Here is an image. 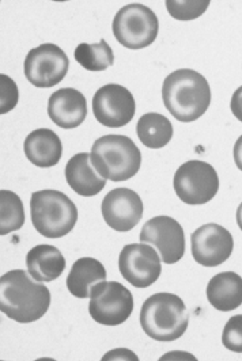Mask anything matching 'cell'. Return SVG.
Wrapping results in <instances>:
<instances>
[{"label":"cell","mask_w":242,"mask_h":361,"mask_svg":"<svg viewBox=\"0 0 242 361\" xmlns=\"http://www.w3.org/2000/svg\"><path fill=\"white\" fill-rule=\"evenodd\" d=\"M51 306V292L29 271L16 269L0 277V311L18 324L42 318Z\"/></svg>","instance_id":"cell-1"},{"label":"cell","mask_w":242,"mask_h":361,"mask_svg":"<svg viewBox=\"0 0 242 361\" xmlns=\"http://www.w3.org/2000/svg\"><path fill=\"white\" fill-rule=\"evenodd\" d=\"M162 99L169 113L181 123L199 120L211 104V89L202 73L177 70L162 85Z\"/></svg>","instance_id":"cell-2"},{"label":"cell","mask_w":242,"mask_h":361,"mask_svg":"<svg viewBox=\"0 0 242 361\" xmlns=\"http://www.w3.org/2000/svg\"><path fill=\"white\" fill-rule=\"evenodd\" d=\"M140 325L150 338L155 341H176L184 336L189 325L186 303L174 293H155L142 306Z\"/></svg>","instance_id":"cell-3"},{"label":"cell","mask_w":242,"mask_h":361,"mask_svg":"<svg viewBox=\"0 0 242 361\" xmlns=\"http://www.w3.org/2000/svg\"><path fill=\"white\" fill-rule=\"evenodd\" d=\"M92 164L105 180H128L138 174L142 163L140 149L123 135H107L94 142Z\"/></svg>","instance_id":"cell-4"},{"label":"cell","mask_w":242,"mask_h":361,"mask_svg":"<svg viewBox=\"0 0 242 361\" xmlns=\"http://www.w3.org/2000/svg\"><path fill=\"white\" fill-rule=\"evenodd\" d=\"M30 214L38 234L51 239L70 234L78 220V209L73 200L52 189L32 195Z\"/></svg>","instance_id":"cell-5"},{"label":"cell","mask_w":242,"mask_h":361,"mask_svg":"<svg viewBox=\"0 0 242 361\" xmlns=\"http://www.w3.org/2000/svg\"><path fill=\"white\" fill-rule=\"evenodd\" d=\"M113 35L127 49H143L158 36L159 23L155 13L145 4L132 3L120 8L113 19Z\"/></svg>","instance_id":"cell-6"},{"label":"cell","mask_w":242,"mask_h":361,"mask_svg":"<svg viewBox=\"0 0 242 361\" xmlns=\"http://www.w3.org/2000/svg\"><path fill=\"white\" fill-rule=\"evenodd\" d=\"M177 197L188 205H203L214 199L219 190L217 170L203 161H188L181 164L173 178Z\"/></svg>","instance_id":"cell-7"},{"label":"cell","mask_w":242,"mask_h":361,"mask_svg":"<svg viewBox=\"0 0 242 361\" xmlns=\"http://www.w3.org/2000/svg\"><path fill=\"white\" fill-rule=\"evenodd\" d=\"M133 311V296L130 289L117 281H101L90 293L89 312L99 325L119 326L124 324Z\"/></svg>","instance_id":"cell-8"},{"label":"cell","mask_w":242,"mask_h":361,"mask_svg":"<svg viewBox=\"0 0 242 361\" xmlns=\"http://www.w3.org/2000/svg\"><path fill=\"white\" fill-rule=\"evenodd\" d=\"M70 68V60L55 44H42L33 48L25 59V76L38 89H49L60 83Z\"/></svg>","instance_id":"cell-9"},{"label":"cell","mask_w":242,"mask_h":361,"mask_svg":"<svg viewBox=\"0 0 242 361\" xmlns=\"http://www.w3.org/2000/svg\"><path fill=\"white\" fill-rule=\"evenodd\" d=\"M140 242L158 250L167 265L179 262L186 253V235L181 224L170 216L150 219L140 231Z\"/></svg>","instance_id":"cell-10"},{"label":"cell","mask_w":242,"mask_h":361,"mask_svg":"<svg viewBox=\"0 0 242 361\" xmlns=\"http://www.w3.org/2000/svg\"><path fill=\"white\" fill-rule=\"evenodd\" d=\"M119 269L135 288H147L161 276V255L147 243L127 245L119 257Z\"/></svg>","instance_id":"cell-11"},{"label":"cell","mask_w":242,"mask_h":361,"mask_svg":"<svg viewBox=\"0 0 242 361\" xmlns=\"http://www.w3.org/2000/svg\"><path fill=\"white\" fill-rule=\"evenodd\" d=\"M135 111V98L131 91L121 85L109 83L94 94V117L104 127H126L133 118Z\"/></svg>","instance_id":"cell-12"},{"label":"cell","mask_w":242,"mask_h":361,"mask_svg":"<svg viewBox=\"0 0 242 361\" xmlns=\"http://www.w3.org/2000/svg\"><path fill=\"white\" fill-rule=\"evenodd\" d=\"M190 243L193 259L207 268L219 267L226 262L234 249L231 234L215 223L199 227L190 236Z\"/></svg>","instance_id":"cell-13"},{"label":"cell","mask_w":242,"mask_h":361,"mask_svg":"<svg viewBox=\"0 0 242 361\" xmlns=\"http://www.w3.org/2000/svg\"><path fill=\"white\" fill-rule=\"evenodd\" d=\"M143 202L139 195L128 188L111 190L102 200L101 212L105 223L119 233H128L143 216Z\"/></svg>","instance_id":"cell-14"},{"label":"cell","mask_w":242,"mask_h":361,"mask_svg":"<svg viewBox=\"0 0 242 361\" xmlns=\"http://www.w3.org/2000/svg\"><path fill=\"white\" fill-rule=\"evenodd\" d=\"M48 116L57 127L64 129L79 127L87 116L85 95L70 87L55 91L48 101Z\"/></svg>","instance_id":"cell-15"},{"label":"cell","mask_w":242,"mask_h":361,"mask_svg":"<svg viewBox=\"0 0 242 361\" xmlns=\"http://www.w3.org/2000/svg\"><path fill=\"white\" fill-rule=\"evenodd\" d=\"M66 180L70 188L83 197L97 196L107 185L92 164V155L80 152L74 155L66 166Z\"/></svg>","instance_id":"cell-16"},{"label":"cell","mask_w":242,"mask_h":361,"mask_svg":"<svg viewBox=\"0 0 242 361\" xmlns=\"http://www.w3.org/2000/svg\"><path fill=\"white\" fill-rule=\"evenodd\" d=\"M23 151L29 162L37 167H54L63 155L61 140L56 133L48 128H40L28 135L23 143Z\"/></svg>","instance_id":"cell-17"},{"label":"cell","mask_w":242,"mask_h":361,"mask_svg":"<svg viewBox=\"0 0 242 361\" xmlns=\"http://www.w3.org/2000/svg\"><path fill=\"white\" fill-rule=\"evenodd\" d=\"M207 299L218 311L229 312L242 305V277L234 271L214 276L207 286Z\"/></svg>","instance_id":"cell-18"},{"label":"cell","mask_w":242,"mask_h":361,"mask_svg":"<svg viewBox=\"0 0 242 361\" xmlns=\"http://www.w3.org/2000/svg\"><path fill=\"white\" fill-rule=\"evenodd\" d=\"M26 267L35 280L40 283H49L63 274L66 269V259L55 246L38 245L26 255Z\"/></svg>","instance_id":"cell-19"},{"label":"cell","mask_w":242,"mask_h":361,"mask_svg":"<svg viewBox=\"0 0 242 361\" xmlns=\"http://www.w3.org/2000/svg\"><path fill=\"white\" fill-rule=\"evenodd\" d=\"M105 279L107 271L104 265L95 258L83 257L75 261L67 277V288L75 298L86 299L90 298L94 286L105 281Z\"/></svg>","instance_id":"cell-20"},{"label":"cell","mask_w":242,"mask_h":361,"mask_svg":"<svg viewBox=\"0 0 242 361\" xmlns=\"http://www.w3.org/2000/svg\"><path fill=\"white\" fill-rule=\"evenodd\" d=\"M136 133L142 145L151 149H159L171 140L173 126L169 118L159 113H146L138 121Z\"/></svg>","instance_id":"cell-21"},{"label":"cell","mask_w":242,"mask_h":361,"mask_svg":"<svg viewBox=\"0 0 242 361\" xmlns=\"http://www.w3.org/2000/svg\"><path fill=\"white\" fill-rule=\"evenodd\" d=\"M75 60L87 71L101 73L114 63L112 48L105 39L97 44H79L75 49Z\"/></svg>","instance_id":"cell-22"},{"label":"cell","mask_w":242,"mask_h":361,"mask_svg":"<svg viewBox=\"0 0 242 361\" xmlns=\"http://www.w3.org/2000/svg\"><path fill=\"white\" fill-rule=\"evenodd\" d=\"M25 224L23 202L18 195L10 190H0V235L18 231Z\"/></svg>","instance_id":"cell-23"},{"label":"cell","mask_w":242,"mask_h":361,"mask_svg":"<svg viewBox=\"0 0 242 361\" xmlns=\"http://www.w3.org/2000/svg\"><path fill=\"white\" fill-rule=\"evenodd\" d=\"M167 10L169 14L177 20H193V19L199 18L205 14L210 6V1L205 0H195V1H189V0H168L165 3Z\"/></svg>","instance_id":"cell-24"},{"label":"cell","mask_w":242,"mask_h":361,"mask_svg":"<svg viewBox=\"0 0 242 361\" xmlns=\"http://www.w3.org/2000/svg\"><path fill=\"white\" fill-rule=\"evenodd\" d=\"M19 91L17 83L7 75H0V114L11 111L18 105Z\"/></svg>","instance_id":"cell-25"},{"label":"cell","mask_w":242,"mask_h":361,"mask_svg":"<svg viewBox=\"0 0 242 361\" xmlns=\"http://www.w3.org/2000/svg\"><path fill=\"white\" fill-rule=\"evenodd\" d=\"M222 343L226 349L234 353H242V315H234L227 321L222 334Z\"/></svg>","instance_id":"cell-26"},{"label":"cell","mask_w":242,"mask_h":361,"mask_svg":"<svg viewBox=\"0 0 242 361\" xmlns=\"http://www.w3.org/2000/svg\"><path fill=\"white\" fill-rule=\"evenodd\" d=\"M102 360H135L138 361V356L130 350V349H126V348H119V349H113L111 352H108Z\"/></svg>","instance_id":"cell-27"},{"label":"cell","mask_w":242,"mask_h":361,"mask_svg":"<svg viewBox=\"0 0 242 361\" xmlns=\"http://www.w3.org/2000/svg\"><path fill=\"white\" fill-rule=\"evenodd\" d=\"M230 109L234 117L242 123V86L234 91L231 101H230Z\"/></svg>","instance_id":"cell-28"},{"label":"cell","mask_w":242,"mask_h":361,"mask_svg":"<svg viewBox=\"0 0 242 361\" xmlns=\"http://www.w3.org/2000/svg\"><path fill=\"white\" fill-rule=\"evenodd\" d=\"M180 359L196 360L190 353H186V352H170V353H167L165 356L161 357V360H180Z\"/></svg>","instance_id":"cell-29"},{"label":"cell","mask_w":242,"mask_h":361,"mask_svg":"<svg viewBox=\"0 0 242 361\" xmlns=\"http://www.w3.org/2000/svg\"><path fill=\"white\" fill-rule=\"evenodd\" d=\"M233 155H234V162H236L237 167L242 171V136L238 137V140L234 145Z\"/></svg>","instance_id":"cell-30"},{"label":"cell","mask_w":242,"mask_h":361,"mask_svg":"<svg viewBox=\"0 0 242 361\" xmlns=\"http://www.w3.org/2000/svg\"><path fill=\"white\" fill-rule=\"evenodd\" d=\"M237 224H238V227L242 231V202L240 204L238 209H237Z\"/></svg>","instance_id":"cell-31"}]
</instances>
